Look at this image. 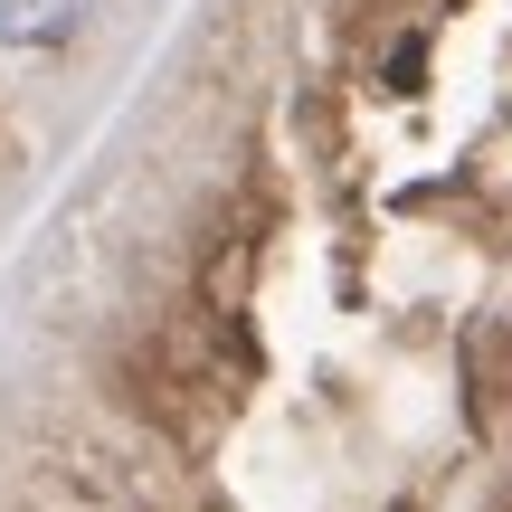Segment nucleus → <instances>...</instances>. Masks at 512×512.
<instances>
[{
  "label": "nucleus",
  "mask_w": 512,
  "mask_h": 512,
  "mask_svg": "<svg viewBox=\"0 0 512 512\" xmlns=\"http://www.w3.org/2000/svg\"><path fill=\"white\" fill-rule=\"evenodd\" d=\"M95 0H0V48H67Z\"/></svg>",
  "instance_id": "f257e3e1"
}]
</instances>
